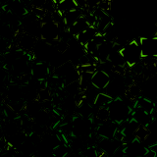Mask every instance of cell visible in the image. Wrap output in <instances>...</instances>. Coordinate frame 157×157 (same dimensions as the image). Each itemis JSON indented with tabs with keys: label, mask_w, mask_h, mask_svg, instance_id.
I'll return each instance as SVG.
<instances>
[{
	"label": "cell",
	"mask_w": 157,
	"mask_h": 157,
	"mask_svg": "<svg viewBox=\"0 0 157 157\" xmlns=\"http://www.w3.org/2000/svg\"><path fill=\"white\" fill-rule=\"evenodd\" d=\"M122 54L124 56L127 66L129 68H134L136 65L140 63L142 60V56L140 40L132 39V40L128 41L122 47Z\"/></svg>",
	"instance_id": "1"
},
{
	"label": "cell",
	"mask_w": 157,
	"mask_h": 157,
	"mask_svg": "<svg viewBox=\"0 0 157 157\" xmlns=\"http://www.w3.org/2000/svg\"><path fill=\"white\" fill-rule=\"evenodd\" d=\"M107 107L110 113V120L117 123V124H121L124 122L131 113L130 107L121 98L118 97L113 99Z\"/></svg>",
	"instance_id": "2"
},
{
	"label": "cell",
	"mask_w": 157,
	"mask_h": 157,
	"mask_svg": "<svg viewBox=\"0 0 157 157\" xmlns=\"http://www.w3.org/2000/svg\"><path fill=\"white\" fill-rule=\"evenodd\" d=\"M40 36L48 41H57L60 39V26L54 20L46 21L40 26Z\"/></svg>",
	"instance_id": "3"
},
{
	"label": "cell",
	"mask_w": 157,
	"mask_h": 157,
	"mask_svg": "<svg viewBox=\"0 0 157 157\" xmlns=\"http://www.w3.org/2000/svg\"><path fill=\"white\" fill-rule=\"evenodd\" d=\"M142 59H157V36L140 37Z\"/></svg>",
	"instance_id": "4"
},
{
	"label": "cell",
	"mask_w": 157,
	"mask_h": 157,
	"mask_svg": "<svg viewBox=\"0 0 157 157\" xmlns=\"http://www.w3.org/2000/svg\"><path fill=\"white\" fill-rule=\"evenodd\" d=\"M123 153L128 157H144L148 153V147H145L139 139H134L125 144Z\"/></svg>",
	"instance_id": "5"
},
{
	"label": "cell",
	"mask_w": 157,
	"mask_h": 157,
	"mask_svg": "<svg viewBox=\"0 0 157 157\" xmlns=\"http://www.w3.org/2000/svg\"><path fill=\"white\" fill-rule=\"evenodd\" d=\"M111 82L110 75L104 70H96L92 74L91 83L92 86L97 88L98 90H103L109 86Z\"/></svg>",
	"instance_id": "6"
},
{
	"label": "cell",
	"mask_w": 157,
	"mask_h": 157,
	"mask_svg": "<svg viewBox=\"0 0 157 157\" xmlns=\"http://www.w3.org/2000/svg\"><path fill=\"white\" fill-rule=\"evenodd\" d=\"M118 125L119 124L113 122L112 120L102 122L98 125L96 132L98 136H100L103 139H113L118 130Z\"/></svg>",
	"instance_id": "7"
},
{
	"label": "cell",
	"mask_w": 157,
	"mask_h": 157,
	"mask_svg": "<svg viewBox=\"0 0 157 157\" xmlns=\"http://www.w3.org/2000/svg\"><path fill=\"white\" fill-rule=\"evenodd\" d=\"M50 74V69L45 62H36L34 63L31 68V75L39 82H44L47 80Z\"/></svg>",
	"instance_id": "8"
},
{
	"label": "cell",
	"mask_w": 157,
	"mask_h": 157,
	"mask_svg": "<svg viewBox=\"0 0 157 157\" xmlns=\"http://www.w3.org/2000/svg\"><path fill=\"white\" fill-rule=\"evenodd\" d=\"M91 26V23L90 21V19L86 15H81L77 21L74 23L72 26L68 28L67 31L70 33L74 37H77L83 31H86L87 28H90Z\"/></svg>",
	"instance_id": "9"
},
{
	"label": "cell",
	"mask_w": 157,
	"mask_h": 157,
	"mask_svg": "<svg viewBox=\"0 0 157 157\" xmlns=\"http://www.w3.org/2000/svg\"><path fill=\"white\" fill-rule=\"evenodd\" d=\"M91 128V123L82 117H77L73 120V134L77 137H82L88 134Z\"/></svg>",
	"instance_id": "10"
},
{
	"label": "cell",
	"mask_w": 157,
	"mask_h": 157,
	"mask_svg": "<svg viewBox=\"0 0 157 157\" xmlns=\"http://www.w3.org/2000/svg\"><path fill=\"white\" fill-rule=\"evenodd\" d=\"M6 6L8 9H5V11H10L14 15H16L18 18L27 16L29 13L27 5L21 0H10Z\"/></svg>",
	"instance_id": "11"
},
{
	"label": "cell",
	"mask_w": 157,
	"mask_h": 157,
	"mask_svg": "<svg viewBox=\"0 0 157 157\" xmlns=\"http://www.w3.org/2000/svg\"><path fill=\"white\" fill-rule=\"evenodd\" d=\"M113 44H114V41H110V40H108V39L101 42L100 44H98V47H97L98 62L102 64L107 63V59L113 48Z\"/></svg>",
	"instance_id": "12"
},
{
	"label": "cell",
	"mask_w": 157,
	"mask_h": 157,
	"mask_svg": "<svg viewBox=\"0 0 157 157\" xmlns=\"http://www.w3.org/2000/svg\"><path fill=\"white\" fill-rule=\"evenodd\" d=\"M97 33H98V31H97L96 27L93 26V25H91L90 28H87L86 31H83L82 33H81L75 38L77 39V41L78 43H81L82 45L85 47L86 45H87V44L92 40L93 38H94V36H96Z\"/></svg>",
	"instance_id": "13"
},
{
	"label": "cell",
	"mask_w": 157,
	"mask_h": 157,
	"mask_svg": "<svg viewBox=\"0 0 157 157\" xmlns=\"http://www.w3.org/2000/svg\"><path fill=\"white\" fill-rule=\"evenodd\" d=\"M150 114L146 113L144 110H142L141 108L136 107V109L135 110V112H132V118L139 122L140 125H144V126H149L150 125Z\"/></svg>",
	"instance_id": "14"
},
{
	"label": "cell",
	"mask_w": 157,
	"mask_h": 157,
	"mask_svg": "<svg viewBox=\"0 0 157 157\" xmlns=\"http://www.w3.org/2000/svg\"><path fill=\"white\" fill-rule=\"evenodd\" d=\"M113 99H114V98H113L112 95H110L109 93L98 92V94L96 95L94 101H93V106L95 108L106 107L110 104Z\"/></svg>",
	"instance_id": "15"
},
{
	"label": "cell",
	"mask_w": 157,
	"mask_h": 157,
	"mask_svg": "<svg viewBox=\"0 0 157 157\" xmlns=\"http://www.w3.org/2000/svg\"><path fill=\"white\" fill-rule=\"evenodd\" d=\"M57 10L61 14H65L67 12L73 11V10H77L78 9V4L77 0H64L63 2L57 5Z\"/></svg>",
	"instance_id": "16"
},
{
	"label": "cell",
	"mask_w": 157,
	"mask_h": 157,
	"mask_svg": "<svg viewBox=\"0 0 157 157\" xmlns=\"http://www.w3.org/2000/svg\"><path fill=\"white\" fill-rule=\"evenodd\" d=\"M136 106L141 108L142 110H144L150 115H152V113L155 111V103L146 97H140L136 100Z\"/></svg>",
	"instance_id": "17"
},
{
	"label": "cell",
	"mask_w": 157,
	"mask_h": 157,
	"mask_svg": "<svg viewBox=\"0 0 157 157\" xmlns=\"http://www.w3.org/2000/svg\"><path fill=\"white\" fill-rule=\"evenodd\" d=\"M92 74L93 73L86 72V71H83L81 73L80 78H78V83H80L82 90H86L87 88L92 86V83H91Z\"/></svg>",
	"instance_id": "18"
},
{
	"label": "cell",
	"mask_w": 157,
	"mask_h": 157,
	"mask_svg": "<svg viewBox=\"0 0 157 157\" xmlns=\"http://www.w3.org/2000/svg\"><path fill=\"white\" fill-rule=\"evenodd\" d=\"M140 93H141V90L139 86L136 85H131L127 87L125 95L129 98L132 101H136L140 97Z\"/></svg>",
	"instance_id": "19"
},
{
	"label": "cell",
	"mask_w": 157,
	"mask_h": 157,
	"mask_svg": "<svg viewBox=\"0 0 157 157\" xmlns=\"http://www.w3.org/2000/svg\"><path fill=\"white\" fill-rule=\"evenodd\" d=\"M81 15L82 14L80 13V11H78V9L73 10V11L67 12V13L64 14V24H65L67 29L69 27L72 26V25L75 23L78 18H80Z\"/></svg>",
	"instance_id": "20"
},
{
	"label": "cell",
	"mask_w": 157,
	"mask_h": 157,
	"mask_svg": "<svg viewBox=\"0 0 157 157\" xmlns=\"http://www.w3.org/2000/svg\"><path fill=\"white\" fill-rule=\"evenodd\" d=\"M34 44H36V41H34L33 36L28 33H25L20 39V46L23 49H32L34 47Z\"/></svg>",
	"instance_id": "21"
},
{
	"label": "cell",
	"mask_w": 157,
	"mask_h": 157,
	"mask_svg": "<svg viewBox=\"0 0 157 157\" xmlns=\"http://www.w3.org/2000/svg\"><path fill=\"white\" fill-rule=\"evenodd\" d=\"M150 136V132L148 130V126L144 125H140V127L137 128L136 132V137L141 140L142 142L145 141Z\"/></svg>",
	"instance_id": "22"
},
{
	"label": "cell",
	"mask_w": 157,
	"mask_h": 157,
	"mask_svg": "<svg viewBox=\"0 0 157 157\" xmlns=\"http://www.w3.org/2000/svg\"><path fill=\"white\" fill-rule=\"evenodd\" d=\"M95 119L97 121H99L100 123L105 122L110 120V113L108 107H101V108H97V112L95 115Z\"/></svg>",
	"instance_id": "23"
},
{
	"label": "cell",
	"mask_w": 157,
	"mask_h": 157,
	"mask_svg": "<svg viewBox=\"0 0 157 157\" xmlns=\"http://www.w3.org/2000/svg\"><path fill=\"white\" fill-rule=\"evenodd\" d=\"M68 154V148L66 145L58 144L53 147V155L55 157H65Z\"/></svg>",
	"instance_id": "24"
},
{
	"label": "cell",
	"mask_w": 157,
	"mask_h": 157,
	"mask_svg": "<svg viewBox=\"0 0 157 157\" xmlns=\"http://www.w3.org/2000/svg\"><path fill=\"white\" fill-rule=\"evenodd\" d=\"M86 7L88 8H95V7H98V5H99L102 0H86Z\"/></svg>",
	"instance_id": "25"
},
{
	"label": "cell",
	"mask_w": 157,
	"mask_h": 157,
	"mask_svg": "<svg viewBox=\"0 0 157 157\" xmlns=\"http://www.w3.org/2000/svg\"><path fill=\"white\" fill-rule=\"evenodd\" d=\"M148 149L154 154V157H157V142L156 144H153L148 146Z\"/></svg>",
	"instance_id": "26"
},
{
	"label": "cell",
	"mask_w": 157,
	"mask_h": 157,
	"mask_svg": "<svg viewBox=\"0 0 157 157\" xmlns=\"http://www.w3.org/2000/svg\"><path fill=\"white\" fill-rule=\"evenodd\" d=\"M63 1H64V0H51V2L53 3V5H55V6H57L58 4H60Z\"/></svg>",
	"instance_id": "27"
},
{
	"label": "cell",
	"mask_w": 157,
	"mask_h": 157,
	"mask_svg": "<svg viewBox=\"0 0 157 157\" xmlns=\"http://www.w3.org/2000/svg\"><path fill=\"white\" fill-rule=\"evenodd\" d=\"M156 103H157V97H156Z\"/></svg>",
	"instance_id": "28"
}]
</instances>
